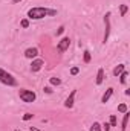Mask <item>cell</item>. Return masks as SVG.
<instances>
[{
    "label": "cell",
    "instance_id": "obj_1",
    "mask_svg": "<svg viewBox=\"0 0 130 131\" xmlns=\"http://www.w3.org/2000/svg\"><path fill=\"white\" fill-rule=\"evenodd\" d=\"M48 15H57V11L55 9H48V8H41V6H37V8H31L28 11V18L31 20H41Z\"/></svg>",
    "mask_w": 130,
    "mask_h": 131
},
{
    "label": "cell",
    "instance_id": "obj_2",
    "mask_svg": "<svg viewBox=\"0 0 130 131\" xmlns=\"http://www.w3.org/2000/svg\"><path fill=\"white\" fill-rule=\"evenodd\" d=\"M0 82L5 84V85H9V87H15L17 85V79L6 70L0 69Z\"/></svg>",
    "mask_w": 130,
    "mask_h": 131
},
{
    "label": "cell",
    "instance_id": "obj_3",
    "mask_svg": "<svg viewBox=\"0 0 130 131\" xmlns=\"http://www.w3.org/2000/svg\"><path fill=\"white\" fill-rule=\"evenodd\" d=\"M18 96H20V99H22L23 102H26V104H32L34 101L37 99L35 92L28 90V89H20V90H18Z\"/></svg>",
    "mask_w": 130,
    "mask_h": 131
},
{
    "label": "cell",
    "instance_id": "obj_4",
    "mask_svg": "<svg viewBox=\"0 0 130 131\" xmlns=\"http://www.w3.org/2000/svg\"><path fill=\"white\" fill-rule=\"evenodd\" d=\"M104 25H106V31H104V37H103V43H106L110 35V12H107L104 15Z\"/></svg>",
    "mask_w": 130,
    "mask_h": 131
},
{
    "label": "cell",
    "instance_id": "obj_5",
    "mask_svg": "<svg viewBox=\"0 0 130 131\" xmlns=\"http://www.w3.org/2000/svg\"><path fill=\"white\" fill-rule=\"evenodd\" d=\"M69 46H70V38H69V37H64V38H61V40L58 41L57 49H58V52H66V50L69 49Z\"/></svg>",
    "mask_w": 130,
    "mask_h": 131
},
{
    "label": "cell",
    "instance_id": "obj_6",
    "mask_svg": "<svg viewBox=\"0 0 130 131\" xmlns=\"http://www.w3.org/2000/svg\"><path fill=\"white\" fill-rule=\"evenodd\" d=\"M75 95H77V90H72V92H70V95L67 96V99L64 101V107H66V108H72V107H73Z\"/></svg>",
    "mask_w": 130,
    "mask_h": 131
},
{
    "label": "cell",
    "instance_id": "obj_7",
    "mask_svg": "<svg viewBox=\"0 0 130 131\" xmlns=\"http://www.w3.org/2000/svg\"><path fill=\"white\" fill-rule=\"evenodd\" d=\"M37 55H38V49H37V47H29V49H26V50H25V57H26V58H29V60L35 58Z\"/></svg>",
    "mask_w": 130,
    "mask_h": 131
},
{
    "label": "cell",
    "instance_id": "obj_8",
    "mask_svg": "<svg viewBox=\"0 0 130 131\" xmlns=\"http://www.w3.org/2000/svg\"><path fill=\"white\" fill-rule=\"evenodd\" d=\"M43 66H44V61H43V60H34L32 64H31V70H32V72H38Z\"/></svg>",
    "mask_w": 130,
    "mask_h": 131
},
{
    "label": "cell",
    "instance_id": "obj_9",
    "mask_svg": "<svg viewBox=\"0 0 130 131\" xmlns=\"http://www.w3.org/2000/svg\"><path fill=\"white\" fill-rule=\"evenodd\" d=\"M112 95H113V89H112V87H109V89L106 90V93L103 95V98H101V102H103V104H106L109 99L112 98Z\"/></svg>",
    "mask_w": 130,
    "mask_h": 131
},
{
    "label": "cell",
    "instance_id": "obj_10",
    "mask_svg": "<svg viewBox=\"0 0 130 131\" xmlns=\"http://www.w3.org/2000/svg\"><path fill=\"white\" fill-rule=\"evenodd\" d=\"M124 70H126V66H124V64H118L115 69H113V76H116V78H118Z\"/></svg>",
    "mask_w": 130,
    "mask_h": 131
},
{
    "label": "cell",
    "instance_id": "obj_11",
    "mask_svg": "<svg viewBox=\"0 0 130 131\" xmlns=\"http://www.w3.org/2000/svg\"><path fill=\"white\" fill-rule=\"evenodd\" d=\"M103 81H104V69H98V73H97V85L99 84H103Z\"/></svg>",
    "mask_w": 130,
    "mask_h": 131
},
{
    "label": "cell",
    "instance_id": "obj_12",
    "mask_svg": "<svg viewBox=\"0 0 130 131\" xmlns=\"http://www.w3.org/2000/svg\"><path fill=\"white\" fill-rule=\"evenodd\" d=\"M123 114H124V117H123V127H121V130H127V124H129V117H130L129 110L126 113H123Z\"/></svg>",
    "mask_w": 130,
    "mask_h": 131
},
{
    "label": "cell",
    "instance_id": "obj_13",
    "mask_svg": "<svg viewBox=\"0 0 130 131\" xmlns=\"http://www.w3.org/2000/svg\"><path fill=\"white\" fill-rule=\"evenodd\" d=\"M127 76H129V73L124 70V72L118 76V78H119V82H121V84H126V82H127Z\"/></svg>",
    "mask_w": 130,
    "mask_h": 131
},
{
    "label": "cell",
    "instance_id": "obj_14",
    "mask_svg": "<svg viewBox=\"0 0 130 131\" xmlns=\"http://www.w3.org/2000/svg\"><path fill=\"white\" fill-rule=\"evenodd\" d=\"M127 11H129V6H127V5H121V6H119V12H121V17H124V15L127 14Z\"/></svg>",
    "mask_w": 130,
    "mask_h": 131
},
{
    "label": "cell",
    "instance_id": "obj_15",
    "mask_svg": "<svg viewBox=\"0 0 130 131\" xmlns=\"http://www.w3.org/2000/svg\"><path fill=\"white\" fill-rule=\"evenodd\" d=\"M103 128H101V125L98 124V122H94L92 124V127H90V131H101Z\"/></svg>",
    "mask_w": 130,
    "mask_h": 131
},
{
    "label": "cell",
    "instance_id": "obj_16",
    "mask_svg": "<svg viewBox=\"0 0 130 131\" xmlns=\"http://www.w3.org/2000/svg\"><path fill=\"white\" fill-rule=\"evenodd\" d=\"M84 63H90V52L89 50H84Z\"/></svg>",
    "mask_w": 130,
    "mask_h": 131
},
{
    "label": "cell",
    "instance_id": "obj_17",
    "mask_svg": "<svg viewBox=\"0 0 130 131\" xmlns=\"http://www.w3.org/2000/svg\"><path fill=\"white\" fill-rule=\"evenodd\" d=\"M49 81H51V84H52V85H60V84H61V81H60L58 78H55V76H54V78H51Z\"/></svg>",
    "mask_w": 130,
    "mask_h": 131
},
{
    "label": "cell",
    "instance_id": "obj_18",
    "mask_svg": "<svg viewBox=\"0 0 130 131\" xmlns=\"http://www.w3.org/2000/svg\"><path fill=\"white\" fill-rule=\"evenodd\" d=\"M118 111H119V113H126V111H127V105H126V104H119V105H118Z\"/></svg>",
    "mask_w": 130,
    "mask_h": 131
},
{
    "label": "cell",
    "instance_id": "obj_19",
    "mask_svg": "<svg viewBox=\"0 0 130 131\" xmlns=\"http://www.w3.org/2000/svg\"><path fill=\"white\" fill-rule=\"evenodd\" d=\"M116 124H118L116 116H115V114H112V116H110V127H116Z\"/></svg>",
    "mask_w": 130,
    "mask_h": 131
},
{
    "label": "cell",
    "instance_id": "obj_20",
    "mask_svg": "<svg viewBox=\"0 0 130 131\" xmlns=\"http://www.w3.org/2000/svg\"><path fill=\"white\" fill-rule=\"evenodd\" d=\"M20 26H22V28H28V26H29V20H28V18H23V20L20 21Z\"/></svg>",
    "mask_w": 130,
    "mask_h": 131
},
{
    "label": "cell",
    "instance_id": "obj_21",
    "mask_svg": "<svg viewBox=\"0 0 130 131\" xmlns=\"http://www.w3.org/2000/svg\"><path fill=\"white\" fill-rule=\"evenodd\" d=\"M32 117H34V114H32V113H26V114L23 116V121H31Z\"/></svg>",
    "mask_w": 130,
    "mask_h": 131
},
{
    "label": "cell",
    "instance_id": "obj_22",
    "mask_svg": "<svg viewBox=\"0 0 130 131\" xmlns=\"http://www.w3.org/2000/svg\"><path fill=\"white\" fill-rule=\"evenodd\" d=\"M101 128H103V130H106V131H110V128H112V127H110V124H107V122H104Z\"/></svg>",
    "mask_w": 130,
    "mask_h": 131
},
{
    "label": "cell",
    "instance_id": "obj_23",
    "mask_svg": "<svg viewBox=\"0 0 130 131\" xmlns=\"http://www.w3.org/2000/svg\"><path fill=\"white\" fill-rule=\"evenodd\" d=\"M78 72H80L78 67H72V69H70V73H72V75H78Z\"/></svg>",
    "mask_w": 130,
    "mask_h": 131
},
{
    "label": "cell",
    "instance_id": "obj_24",
    "mask_svg": "<svg viewBox=\"0 0 130 131\" xmlns=\"http://www.w3.org/2000/svg\"><path fill=\"white\" fill-rule=\"evenodd\" d=\"M63 32H64V26H60V28L57 29V35H61Z\"/></svg>",
    "mask_w": 130,
    "mask_h": 131
},
{
    "label": "cell",
    "instance_id": "obj_25",
    "mask_svg": "<svg viewBox=\"0 0 130 131\" xmlns=\"http://www.w3.org/2000/svg\"><path fill=\"white\" fill-rule=\"evenodd\" d=\"M44 93L51 95V93H52V89H51V87H44Z\"/></svg>",
    "mask_w": 130,
    "mask_h": 131
},
{
    "label": "cell",
    "instance_id": "obj_26",
    "mask_svg": "<svg viewBox=\"0 0 130 131\" xmlns=\"http://www.w3.org/2000/svg\"><path fill=\"white\" fill-rule=\"evenodd\" d=\"M31 131H40L38 128H35V127H31Z\"/></svg>",
    "mask_w": 130,
    "mask_h": 131
},
{
    "label": "cell",
    "instance_id": "obj_27",
    "mask_svg": "<svg viewBox=\"0 0 130 131\" xmlns=\"http://www.w3.org/2000/svg\"><path fill=\"white\" fill-rule=\"evenodd\" d=\"M18 2H22V0H12V3H18Z\"/></svg>",
    "mask_w": 130,
    "mask_h": 131
},
{
    "label": "cell",
    "instance_id": "obj_28",
    "mask_svg": "<svg viewBox=\"0 0 130 131\" xmlns=\"http://www.w3.org/2000/svg\"><path fill=\"white\" fill-rule=\"evenodd\" d=\"M14 131H22V130H14Z\"/></svg>",
    "mask_w": 130,
    "mask_h": 131
},
{
    "label": "cell",
    "instance_id": "obj_29",
    "mask_svg": "<svg viewBox=\"0 0 130 131\" xmlns=\"http://www.w3.org/2000/svg\"><path fill=\"white\" fill-rule=\"evenodd\" d=\"M121 131H126V130H121Z\"/></svg>",
    "mask_w": 130,
    "mask_h": 131
}]
</instances>
